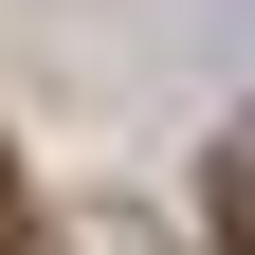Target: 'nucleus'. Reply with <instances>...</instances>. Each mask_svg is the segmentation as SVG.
<instances>
[{"label": "nucleus", "mask_w": 255, "mask_h": 255, "mask_svg": "<svg viewBox=\"0 0 255 255\" xmlns=\"http://www.w3.org/2000/svg\"><path fill=\"white\" fill-rule=\"evenodd\" d=\"M0 255H37V219H18V164H0Z\"/></svg>", "instance_id": "obj_1"}]
</instances>
